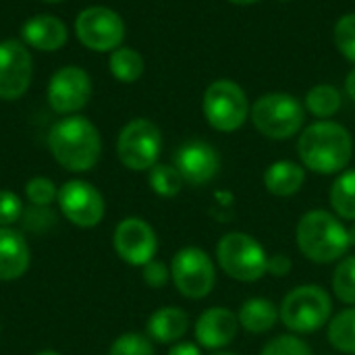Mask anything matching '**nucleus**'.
I'll return each instance as SVG.
<instances>
[{
  "instance_id": "9b49d317",
  "label": "nucleus",
  "mask_w": 355,
  "mask_h": 355,
  "mask_svg": "<svg viewBox=\"0 0 355 355\" xmlns=\"http://www.w3.org/2000/svg\"><path fill=\"white\" fill-rule=\"evenodd\" d=\"M56 202L64 218L81 229L98 227L106 212L102 193L92 183L81 179H71L62 187H58Z\"/></svg>"
},
{
  "instance_id": "ddd939ff",
  "label": "nucleus",
  "mask_w": 355,
  "mask_h": 355,
  "mask_svg": "<svg viewBox=\"0 0 355 355\" xmlns=\"http://www.w3.org/2000/svg\"><path fill=\"white\" fill-rule=\"evenodd\" d=\"M46 98L54 112L75 114L92 98V79L81 67H62L52 75Z\"/></svg>"
},
{
  "instance_id": "f3484780",
  "label": "nucleus",
  "mask_w": 355,
  "mask_h": 355,
  "mask_svg": "<svg viewBox=\"0 0 355 355\" xmlns=\"http://www.w3.org/2000/svg\"><path fill=\"white\" fill-rule=\"evenodd\" d=\"M23 44L31 46L42 52H56L67 44L69 31L64 21L54 15H35L25 21L23 29Z\"/></svg>"
},
{
  "instance_id": "39448f33",
  "label": "nucleus",
  "mask_w": 355,
  "mask_h": 355,
  "mask_svg": "<svg viewBox=\"0 0 355 355\" xmlns=\"http://www.w3.org/2000/svg\"><path fill=\"white\" fill-rule=\"evenodd\" d=\"M216 264L233 281L256 283L268 270V254L256 237L233 231L218 239Z\"/></svg>"
},
{
  "instance_id": "aec40b11",
  "label": "nucleus",
  "mask_w": 355,
  "mask_h": 355,
  "mask_svg": "<svg viewBox=\"0 0 355 355\" xmlns=\"http://www.w3.org/2000/svg\"><path fill=\"white\" fill-rule=\"evenodd\" d=\"M306 183V168L293 160L272 162L264 173V187L277 198H291L302 191Z\"/></svg>"
},
{
  "instance_id": "412c9836",
  "label": "nucleus",
  "mask_w": 355,
  "mask_h": 355,
  "mask_svg": "<svg viewBox=\"0 0 355 355\" xmlns=\"http://www.w3.org/2000/svg\"><path fill=\"white\" fill-rule=\"evenodd\" d=\"M239 327L252 335H264L275 329L279 318V308L266 297H250L237 312Z\"/></svg>"
},
{
  "instance_id": "f704fd0d",
  "label": "nucleus",
  "mask_w": 355,
  "mask_h": 355,
  "mask_svg": "<svg viewBox=\"0 0 355 355\" xmlns=\"http://www.w3.org/2000/svg\"><path fill=\"white\" fill-rule=\"evenodd\" d=\"M168 355H204V354H202V349H200L196 343H183V341H179V343H175V345L171 347Z\"/></svg>"
},
{
  "instance_id": "a19ab883",
  "label": "nucleus",
  "mask_w": 355,
  "mask_h": 355,
  "mask_svg": "<svg viewBox=\"0 0 355 355\" xmlns=\"http://www.w3.org/2000/svg\"><path fill=\"white\" fill-rule=\"evenodd\" d=\"M44 2H62V0H44Z\"/></svg>"
},
{
  "instance_id": "a211bd4d",
  "label": "nucleus",
  "mask_w": 355,
  "mask_h": 355,
  "mask_svg": "<svg viewBox=\"0 0 355 355\" xmlns=\"http://www.w3.org/2000/svg\"><path fill=\"white\" fill-rule=\"evenodd\" d=\"M29 262L31 252L25 237L10 227H0V281L21 279Z\"/></svg>"
},
{
  "instance_id": "cd10ccee",
  "label": "nucleus",
  "mask_w": 355,
  "mask_h": 355,
  "mask_svg": "<svg viewBox=\"0 0 355 355\" xmlns=\"http://www.w3.org/2000/svg\"><path fill=\"white\" fill-rule=\"evenodd\" d=\"M108 355H156L150 337L139 333H125L112 345Z\"/></svg>"
},
{
  "instance_id": "dca6fc26",
  "label": "nucleus",
  "mask_w": 355,
  "mask_h": 355,
  "mask_svg": "<svg viewBox=\"0 0 355 355\" xmlns=\"http://www.w3.org/2000/svg\"><path fill=\"white\" fill-rule=\"evenodd\" d=\"M196 339L200 347L220 352L231 345L239 333V318L233 310L216 306L200 314L196 322Z\"/></svg>"
},
{
  "instance_id": "6ab92c4d",
  "label": "nucleus",
  "mask_w": 355,
  "mask_h": 355,
  "mask_svg": "<svg viewBox=\"0 0 355 355\" xmlns=\"http://www.w3.org/2000/svg\"><path fill=\"white\" fill-rule=\"evenodd\" d=\"M189 331V316L181 308H160L148 318V337L154 343L175 345L179 343Z\"/></svg>"
},
{
  "instance_id": "7c9ffc66",
  "label": "nucleus",
  "mask_w": 355,
  "mask_h": 355,
  "mask_svg": "<svg viewBox=\"0 0 355 355\" xmlns=\"http://www.w3.org/2000/svg\"><path fill=\"white\" fill-rule=\"evenodd\" d=\"M25 196H27V200L33 206L46 208V206H50L58 198V189H56V185L50 179H46V177H33L25 185Z\"/></svg>"
},
{
  "instance_id": "c756f323",
  "label": "nucleus",
  "mask_w": 355,
  "mask_h": 355,
  "mask_svg": "<svg viewBox=\"0 0 355 355\" xmlns=\"http://www.w3.org/2000/svg\"><path fill=\"white\" fill-rule=\"evenodd\" d=\"M335 46L337 50L355 64V12L341 17L335 25Z\"/></svg>"
},
{
  "instance_id": "6e6552de",
  "label": "nucleus",
  "mask_w": 355,
  "mask_h": 355,
  "mask_svg": "<svg viewBox=\"0 0 355 355\" xmlns=\"http://www.w3.org/2000/svg\"><path fill=\"white\" fill-rule=\"evenodd\" d=\"M171 281L183 297L204 300L216 285V266L202 248L187 245L173 256Z\"/></svg>"
},
{
  "instance_id": "1a4fd4ad",
  "label": "nucleus",
  "mask_w": 355,
  "mask_h": 355,
  "mask_svg": "<svg viewBox=\"0 0 355 355\" xmlns=\"http://www.w3.org/2000/svg\"><path fill=\"white\" fill-rule=\"evenodd\" d=\"M162 152V133L148 119H133L127 123L116 141V154L129 171H150L158 164Z\"/></svg>"
},
{
  "instance_id": "2eb2a0df",
  "label": "nucleus",
  "mask_w": 355,
  "mask_h": 355,
  "mask_svg": "<svg viewBox=\"0 0 355 355\" xmlns=\"http://www.w3.org/2000/svg\"><path fill=\"white\" fill-rule=\"evenodd\" d=\"M175 168L181 173L185 183L200 187L218 175L220 156L208 141L191 139L175 152Z\"/></svg>"
},
{
  "instance_id": "393cba45",
  "label": "nucleus",
  "mask_w": 355,
  "mask_h": 355,
  "mask_svg": "<svg viewBox=\"0 0 355 355\" xmlns=\"http://www.w3.org/2000/svg\"><path fill=\"white\" fill-rule=\"evenodd\" d=\"M306 108L316 119L327 121L333 114H337V110L341 108V94L331 83H318V85H314L308 92V96H306Z\"/></svg>"
},
{
  "instance_id": "5701e85b",
  "label": "nucleus",
  "mask_w": 355,
  "mask_h": 355,
  "mask_svg": "<svg viewBox=\"0 0 355 355\" xmlns=\"http://www.w3.org/2000/svg\"><path fill=\"white\" fill-rule=\"evenodd\" d=\"M331 206L341 220H355V168L343 171L331 187Z\"/></svg>"
},
{
  "instance_id": "79ce46f5",
  "label": "nucleus",
  "mask_w": 355,
  "mask_h": 355,
  "mask_svg": "<svg viewBox=\"0 0 355 355\" xmlns=\"http://www.w3.org/2000/svg\"><path fill=\"white\" fill-rule=\"evenodd\" d=\"M281 2H287V0H281Z\"/></svg>"
},
{
  "instance_id": "473e14b6",
  "label": "nucleus",
  "mask_w": 355,
  "mask_h": 355,
  "mask_svg": "<svg viewBox=\"0 0 355 355\" xmlns=\"http://www.w3.org/2000/svg\"><path fill=\"white\" fill-rule=\"evenodd\" d=\"M141 268H144V272H141L144 283L148 287H152V289H162L171 281V268L164 262L156 260V258L152 262H148L146 266H141Z\"/></svg>"
},
{
  "instance_id": "4c0bfd02",
  "label": "nucleus",
  "mask_w": 355,
  "mask_h": 355,
  "mask_svg": "<svg viewBox=\"0 0 355 355\" xmlns=\"http://www.w3.org/2000/svg\"><path fill=\"white\" fill-rule=\"evenodd\" d=\"M233 4H239V6H248V4H254V2H260V0H229Z\"/></svg>"
},
{
  "instance_id": "a878e982",
  "label": "nucleus",
  "mask_w": 355,
  "mask_h": 355,
  "mask_svg": "<svg viewBox=\"0 0 355 355\" xmlns=\"http://www.w3.org/2000/svg\"><path fill=\"white\" fill-rule=\"evenodd\" d=\"M148 183L152 191L160 198H175L181 193L185 181L175 164H154L148 171Z\"/></svg>"
},
{
  "instance_id": "b1692460",
  "label": "nucleus",
  "mask_w": 355,
  "mask_h": 355,
  "mask_svg": "<svg viewBox=\"0 0 355 355\" xmlns=\"http://www.w3.org/2000/svg\"><path fill=\"white\" fill-rule=\"evenodd\" d=\"M108 69L121 83H133L144 75V56L133 48H116L110 52Z\"/></svg>"
},
{
  "instance_id": "20e7f679",
  "label": "nucleus",
  "mask_w": 355,
  "mask_h": 355,
  "mask_svg": "<svg viewBox=\"0 0 355 355\" xmlns=\"http://www.w3.org/2000/svg\"><path fill=\"white\" fill-rule=\"evenodd\" d=\"M279 318L293 335L316 333L331 322L333 300L320 285H300L283 297Z\"/></svg>"
},
{
  "instance_id": "4be33fe9",
  "label": "nucleus",
  "mask_w": 355,
  "mask_h": 355,
  "mask_svg": "<svg viewBox=\"0 0 355 355\" xmlns=\"http://www.w3.org/2000/svg\"><path fill=\"white\" fill-rule=\"evenodd\" d=\"M329 343L345 355H355V306L335 314L327 324Z\"/></svg>"
},
{
  "instance_id": "ea45409f",
  "label": "nucleus",
  "mask_w": 355,
  "mask_h": 355,
  "mask_svg": "<svg viewBox=\"0 0 355 355\" xmlns=\"http://www.w3.org/2000/svg\"><path fill=\"white\" fill-rule=\"evenodd\" d=\"M212 355H237V354H231V352H214Z\"/></svg>"
},
{
  "instance_id": "bb28decb",
  "label": "nucleus",
  "mask_w": 355,
  "mask_h": 355,
  "mask_svg": "<svg viewBox=\"0 0 355 355\" xmlns=\"http://www.w3.org/2000/svg\"><path fill=\"white\" fill-rule=\"evenodd\" d=\"M333 293L341 304L355 306V256L339 260L333 272Z\"/></svg>"
},
{
  "instance_id": "9d476101",
  "label": "nucleus",
  "mask_w": 355,
  "mask_h": 355,
  "mask_svg": "<svg viewBox=\"0 0 355 355\" xmlns=\"http://www.w3.org/2000/svg\"><path fill=\"white\" fill-rule=\"evenodd\" d=\"M75 35L94 52H112L125 40V21L108 6H87L75 19Z\"/></svg>"
},
{
  "instance_id": "72a5a7b5",
  "label": "nucleus",
  "mask_w": 355,
  "mask_h": 355,
  "mask_svg": "<svg viewBox=\"0 0 355 355\" xmlns=\"http://www.w3.org/2000/svg\"><path fill=\"white\" fill-rule=\"evenodd\" d=\"M291 272V258L285 256V254H275V256H268V270L266 275H272V277H287Z\"/></svg>"
},
{
  "instance_id": "f257e3e1",
  "label": "nucleus",
  "mask_w": 355,
  "mask_h": 355,
  "mask_svg": "<svg viewBox=\"0 0 355 355\" xmlns=\"http://www.w3.org/2000/svg\"><path fill=\"white\" fill-rule=\"evenodd\" d=\"M302 164L318 175H337L347 168L354 156L352 133L333 121L308 125L297 141Z\"/></svg>"
},
{
  "instance_id": "0eeeda50",
  "label": "nucleus",
  "mask_w": 355,
  "mask_h": 355,
  "mask_svg": "<svg viewBox=\"0 0 355 355\" xmlns=\"http://www.w3.org/2000/svg\"><path fill=\"white\" fill-rule=\"evenodd\" d=\"M202 108L210 127L223 133H233L243 127L250 114V102L243 87L231 79L212 81L204 92Z\"/></svg>"
},
{
  "instance_id": "2f4dec72",
  "label": "nucleus",
  "mask_w": 355,
  "mask_h": 355,
  "mask_svg": "<svg viewBox=\"0 0 355 355\" xmlns=\"http://www.w3.org/2000/svg\"><path fill=\"white\" fill-rule=\"evenodd\" d=\"M23 214V202L17 193L0 189V227L15 225Z\"/></svg>"
},
{
  "instance_id": "c85d7f7f",
  "label": "nucleus",
  "mask_w": 355,
  "mask_h": 355,
  "mask_svg": "<svg viewBox=\"0 0 355 355\" xmlns=\"http://www.w3.org/2000/svg\"><path fill=\"white\" fill-rule=\"evenodd\" d=\"M260 355H314L310 345L297 335H279L264 345Z\"/></svg>"
},
{
  "instance_id": "f8f14e48",
  "label": "nucleus",
  "mask_w": 355,
  "mask_h": 355,
  "mask_svg": "<svg viewBox=\"0 0 355 355\" xmlns=\"http://www.w3.org/2000/svg\"><path fill=\"white\" fill-rule=\"evenodd\" d=\"M112 245L119 258L131 266H146L156 258L158 237L156 231L137 216L123 218L112 235Z\"/></svg>"
},
{
  "instance_id": "7ed1b4c3",
  "label": "nucleus",
  "mask_w": 355,
  "mask_h": 355,
  "mask_svg": "<svg viewBox=\"0 0 355 355\" xmlns=\"http://www.w3.org/2000/svg\"><path fill=\"white\" fill-rule=\"evenodd\" d=\"M295 241L300 252L316 264L339 262L352 248L347 227L335 212L329 210L306 212L297 223Z\"/></svg>"
},
{
  "instance_id": "423d86ee",
  "label": "nucleus",
  "mask_w": 355,
  "mask_h": 355,
  "mask_svg": "<svg viewBox=\"0 0 355 355\" xmlns=\"http://www.w3.org/2000/svg\"><path fill=\"white\" fill-rule=\"evenodd\" d=\"M306 121V110L302 102L291 94H264L252 106L254 127L268 139H289L302 131Z\"/></svg>"
},
{
  "instance_id": "c9c22d12",
  "label": "nucleus",
  "mask_w": 355,
  "mask_h": 355,
  "mask_svg": "<svg viewBox=\"0 0 355 355\" xmlns=\"http://www.w3.org/2000/svg\"><path fill=\"white\" fill-rule=\"evenodd\" d=\"M345 92H347V96L355 102V69L349 71V75L345 79Z\"/></svg>"
},
{
  "instance_id": "4468645a",
  "label": "nucleus",
  "mask_w": 355,
  "mask_h": 355,
  "mask_svg": "<svg viewBox=\"0 0 355 355\" xmlns=\"http://www.w3.org/2000/svg\"><path fill=\"white\" fill-rule=\"evenodd\" d=\"M31 54L19 40L0 42V98L19 100L31 83Z\"/></svg>"
},
{
  "instance_id": "f03ea898",
  "label": "nucleus",
  "mask_w": 355,
  "mask_h": 355,
  "mask_svg": "<svg viewBox=\"0 0 355 355\" xmlns=\"http://www.w3.org/2000/svg\"><path fill=\"white\" fill-rule=\"evenodd\" d=\"M48 148L62 168L71 173H85L98 164L102 139L92 121L71 114L52 125L48 133Z\"/></svg>"
},
{
  "instance_id": "58836bf2",
  "label": "nucleus",
  "mask_w": 355,
  "mask_h": 355,
  "mask_svg": "<svg viewBox=\"0 0 355 355\" xmlns=\"http://www.w3.org/2000/svg\"><path fill=\"white\" fill-rule=\"evenodd\" d=\"M35 355H60V354H56V352H50V349H46V352H37Z\"/></svg>"
},
{
  "instance_id": "e433bc0d",
  "label": "nucleus",
  "mask_w": 355,
  "mask_h": 355,
  "mask_svg": "<svg viewBox=\"0 0 355 355\" xmlns=\"http://www.w3.org/2000/svg\"><path fill=\"white\" fill-rule=\"evenodd\" d=\"M347 237H349V245L355 248V220L347 227Z\"/></svg>"
}]
</instances>
